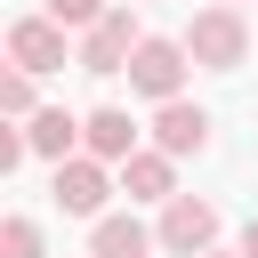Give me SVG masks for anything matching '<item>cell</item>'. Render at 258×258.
I'll use <instances>...</instances> for the list:
<instances>
[{"label": "cell", "instance_id": "cell-18", "mask_svg": "<svg viewBox=\"0 0 258 258\" xmlns=\"http://www.w3.org/2000/svg\"><path fill=\"white\" fill-rule=\"evenodd\" d=\"M234 8H242V0H234Z\"/></svg>", "mask_w": 258, "mask_h": 258}, {"label": "cell", "instance_id": "cell-14", "mask_svg": "<svg viewBox=\"0 0 258 258\" xmlns=\"http://www.w3.org/2000/svg\"><path fill=\"white\" fill-rule=\"evenodd\" d=\"M40 16H56V24H73V32H89V24H97V16H113V8H105V0H48Z\"/></svg>", "mask_w": 258, "mask_h": 258}, {"label": "cell", "instance_id": "cell-2", "mask_svg": "<svg viewBox=\"0 0 258 258\" xmlns=\"http://www.w3.org/2000/svg\"><path fill=\"white\" fill-rule=\"evenodd\" d=\"M185 64H194L185 40H153V32H145L137 56H129V89L153 97V105H169V97H185Z\"/></svg>", "mask_w": 258, "mask_h": 258}, {"label": "cell", "instance_id": "cell-3", "mask_svg": "<svg viewBox=\"0 0 258 258\" xmlns=\"http://www.w3.org/2000/svg\"><path fill=\"white\" fill-rule=\"evenodd\" d=\"M137 16L129 8H113V16H97L89 32H81V73H97V81H113V73H129V56H137Z\"/></svg>", "mask_w": 258, "mask_h": 258}, {"label": "cell", "instance_id": "cell-1", "mask_svg": "<svg viewBox=\"0 0 258 258\" xmlns=\"http://www.w3.org/2000/svg\"><path fill=\"white\" fill-rule=\"evenodd\" d=\"M185 56H194L202 73H234V64L250 56V24H242V8H234V0L194 8V24H185Z\"/></svg>", "mask_w": 258, "mask_h": 258}, {"label": "cell", "instance_id": "cell-17", "mask_svg": "<svg viewBox=\"0 0 258 258\" xmlns=\"http://www.w3.org/2000/svg\"><path fill=\"white\" fill-rule=\"evenodd\" d=\"M145 8H153V0H145Z\"/></svg>", "mask_w": 258, "mask_h": 258}, {"label": "cell", "instance_id": "cell-5", "mask_svg": "<svg viewBox=\"0 0 258 258\" xmlns=\"http://www.w3.org/2000/svg\"><path fill=\"white\" fill-rule=\"evenodd\" d=\"M56 210H73V218H105V194H113V177H105V161L97 153H73V161H56Z\"/></svg>", "mask_w": 258, "mask_h": 258}, {"label": "cell", "instance_id": "cell-6", "mask_svg": "<svg viewBox=\"0 0 258 258\" xmlns=\"http://www.w3.org/2000/svg\"><path fill=\"white\" fill-rule=\"evenodd\" d=\"M8 64L16 73H56L64 64V24L56 16H16L8 24Z\"/></svg>", "mask_w": 258, "mask_h": 258}, {"label": "cell", "instance_id": "cell-13", "mask_svg": "<svg viewBox=\"0 0 258 258\" xmlns=\"http://www.w3.org/2000/svg\"><path fill=\"white\" fill-rule=\"evenodd\" d=\"M0 113H8V121H32V113H40V105H32V73H8V81H0Z\"/></svg>", "mask_w": 258, "mask_h": 258}, {"label": "cell", "instance_id": "cell-4", "mask_svg": "<svg viewBox=\"0 0 258 258\" xmlns=\"http://www.w3.org/2000/svg\"><path fill=\"white\" fill-rule=\"evenodd\" d=\"M153 234H161L169 258H202V250L218 242V210H210L202 194H177V202H161V226H153Z\"/></svg>", "mask_w": 258, "mask_h": 258}, {"label": "cell", "instance_id": "cell-9", "mask_svg": "<svg viewBox=\"0 0 258 258\" xmlns=\"http://www.w3.org/2000/svg\"><path fill=\"white\" fill-rule=\"evenodd\" d=\"M145 250H161V234L145 218H129V210H113V218L89 226V258H145Z\"/></svg>", "mask_w": 258, "mask_h": 258}, {"label": "cell", "instance_id": "cell-8", "mask_svg": "<svg viewBox=\"0 0 258 258\" xmlns=\"http://www.w3.org/2000/svg\"><path fill=\"white\" fill-rule=\"evenodd\" d=\"M121 194H129V202H177V153H161V145L145 153V145H137V153L121 161Z\"/></svg>", "mask_w": 258, "mask_h": 258}, {"label": "cell", "instance_id": "cell-11", "mask_svg": "<svg viewBox=\"0 0 258 258\" xmlns=\"http://www.w3.org/2000/svg\"><path fill=\"white\" fill-rule=\"evenodd\" d=\"M24 137H32V153H48V161H73V145H81V121H73L64 105H40V113L24 121Z\"/></svg>", "mask_w": 258, "mask_h": 258}, {"label": "cell", "instance_id": "cell-12", "mask_svg": "<svg viewBox=\"0 0 258 258\" xmlns=\"http://www.w3.org/2000/svg\"><path fill=\"white\" fill-rule=\"evenodd\" d=\"M0 258H40V218H24V210H16V218L0 226Z\"/></svg>", "mask_w": 258, "mask_h": 258}, {"label": "cell", "instance_id": "cell-15", "mask_svg": "<svg viewBox=\"0 0 258 258\" xmlns=\"http://www.w3.org/2000/svg\"><path fill=\"white\" fill-rule=\"evenodd\" d=\"M242 258H258V218H250V226H242Z\"/></svg>", "mask_w": 258, "mask_h": 258}, {"label": "cell", "instance_id": "cell-7", "mask_svg": "<svg viewBox=\"0 0 258 258\" xmlns=\"http://www.w3.org/2000/svg\"><path fill=\"white\" fill-rule=\"evenodd\" d=\"M153 145H161V153H177V161H185V153H202V145H210V113H202V105H185V97L153 105Z\"/></svg>", "mask_w": 258, "mask_h": 258}, {"label": "cell", "instance_id": "cell-16", "mask_svg": "<svg viewBox=\"0 0 258 258\" xmlns=\"http://www.w3.org/2000/svg\"><path fill=\"white\" fill-rule=\"evenodd\" d=\"M202 258H242V250H202Z\"/></svg>", "mask_w": 258, "mask_h": 258}, {"label": "cell", "instance_id": "cell-10", "mask_svg": "<svg viewBox=\"0 0 258 258\" xmlns=\"http://www.w3.org/2000/svg\"><path fill=\"white\" fill-rule=\"evenodd\" d=\"M81 145H89L97 161H129V153H137V121H129L121 105H97V113L81 121Z\"/></svg>", "mask_w": 258, "mask_h": 258}]
</instances>
